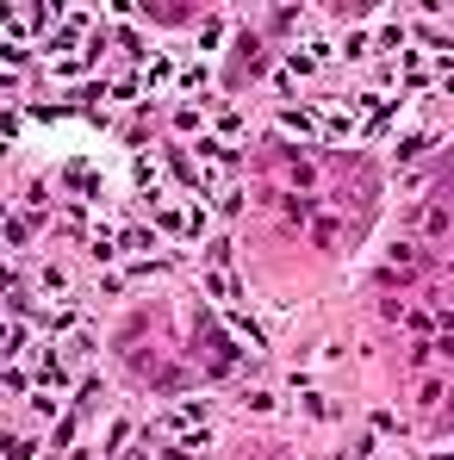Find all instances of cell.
Returning a JSON list of instances; mask_svg holds the SVG:
<instances>
[{"mask_svg":"<svg viewBox=\"0 0 454 460\" xmlns=\"http://www.w3.org/2000/svg\"><path fill=\"white\" fill-rule=\"evenodd\" d=\"M448 460H454V454H448Z\"/></svg>","mask_w":454,"mask_h":460,"instance_id":"6da1fadb","label":"cell"}]
</instances>
